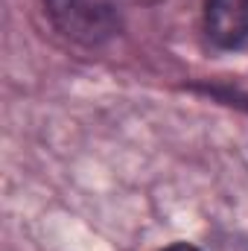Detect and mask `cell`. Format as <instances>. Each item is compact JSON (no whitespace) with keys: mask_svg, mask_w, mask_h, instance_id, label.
<instances>
[{"mask_svg":"<svg viewBox=\"0 0 248 251\" xmlns=\"http://www.w3.org/2000/svg\"><path fill=\"white\" fill-rule=\"evenodd\" d=\"M164 251H198L196 246H187V243H175V246H167Z\"/></svg>","mask_w":248,"mask_h":251,"instance_id":"3","label":"cell"},{"mask_svg":"<svg viewBox=\"0 0 248 251\" xmlns=\"http://www.w3.org/2000/svg\"><path fill=\"white\" fill-rule=\"evenodd\" d=\"M204 32L216 47H243L248 41V0H204Z\"/></svg>","mask_w":248,"mask_h":251,"instance_id":"2","label":"cell"},{"mask_svg":"<svg viewBox=\"0 0 248 251\" xmlns=\"http://www.w3.org/2000/svg\"><path fill=\"white\" fill-rule=\"evenodd\" d=\"M56 29L79 44H102L120 29L111 0H41Z\"/></svg>","mask_w":248,"mask_h":251,"instance_id":"1","label":"cell"}]
</instances>
